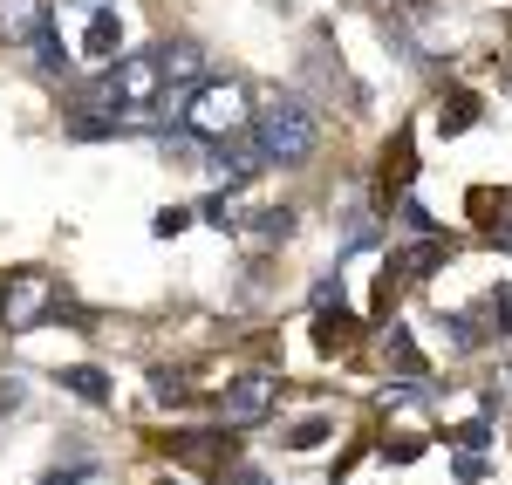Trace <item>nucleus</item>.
Returning <instances> with one entry per match:
<instances>
[{
  "label": "nucleus",
  "instance_id": "nucleus-9",
  "mask_svg": "<svg viewBox=\"0 0 512 485\" xmlns=\"http://www.w3.org/2000/svg\"><path fill=\"white\" fill-rule=\"evenodd\" d=\"M472 219L499 240V253H512V192H472Z\"/></svg>",
  "mask_w": 512,
  "mask_h": 485
},
{
  "label": "nucleus",
  "instance_id": "nucleus-6",
  "mask_svg": "<svg viewBox=\"0 0 512 485\" xmlns=\"http://www.w3.org/2000/svg\"><path fill=\"white\" fill-rule=\"evenodd\" d=\"M48 35V0H0V41L7 48H41Z\"/></svg>",
  "mask_w": 512,
  "mask_h": 485
},
{
  "label": "nucleus",
  "instance_id": "nucleus-16",
  "mask_svg": "<svg viewBox=\"0 0 512 485\" xmlns=\"http://www.w3.org/2000/svg\"><path fill=\"white\" fill-rule=\"evenodd\" d=\"M62 383H69L76 397H89V404H110V376H103V369H62Z\"/></svg>",
  "mask_w": 512,
  "mask_h": 485
},
{
  "label": "nucleus",
  "instance_id": "nucleus-23",
  "mask_svg": "<svg viewBox=\"0 0 512 485\" xmlns=\"http://www.w3.org/2000/svg\"><path fill=\"white\" fill-rule=\"evenodd\" d=\"M485 479V458L478 451H458V485H478Z\"/></svg>",
  "mask_w": 512,
  "mask_h": 485
},
{
  "label": "nucleus",
  "instance_id": "nucleus-26",
  "mask_svg": "<svg viewBox=\"0 0 512 485\" xmlns=\"http://www.w3.org/2000/svg\"><path fill=\"white\" fill-rule=\"evenodd\" d=\"M417 451H424V438H396V445H390V458H396V465H410Z\"/></svg>",
  "mask_w": 512,
  "mask_h": 485
},
{
  "label": "nucleus",
  "instance_id": "nucleus-19",
  "mask_svg": "<svg viewBox=\"0 0 512 485\" xmlns=\"http://www.w3.org/2000/svg\"><path fill=\"white\" fill-rule=\"evenodd\" d=\"M437 328H444V342H451V349H478V328L465 322V315H444V308H437Z\"/></svg>",
  "mask_w": 512,
  "mask_h": 485
},
{
  "label": "nucleus",
  "instance_id": "nucleus-24",
  "mask_svg": "<svg viewBox=\"0 0 512 485\" xmlns=\"http://www.w3.org/2000/svg\"><path fill=\"white\" fill-rule=\"evenodd\" d=\"M485 438H492V417H478V424H465V431H458V445H465V451H478Z\"/></svg>",
  "mask_w": 512,
  "mask_h": 485
},
{
  "label": "nucleus",
  "instance_id": "nucleus-29",
  "mask_svg": "<svg viewBox=\"0 0 512 485\" xmlns=\"http://www.w3.org/2000/svg\"><path fill=\"white\" fill-rule=\"evenodd\" d=\"M164 485H171V479H164Z\"/></svg>",
  "mask_w": 512,
  "mask_h": 485
},
{
  "label": "nucleus",
  "instance_id": "nucleus-7",
  "mask_svg": "<svg viewBox=\"0 0 512 485\" xmlns=\"http://www.w3.org/2000/svg\"><path fill=\"white\" fill-rule=\"evenodd\" d=\"M451 253H458V246L431 233V240H417V246H403V253H390V267H383V274H390V281H424V274H437Z\"/></svg>",
  "mask_w": 512,
  "mask_h": 485
},
{
  "label": "nucleus",
  "instance_id": "nucleus-18",
  "mask_svg": "<svg viewBox=\"0 0 512 485\" xmlns=\"http://www.w3.org/2000/svg\"><path fill=\"white\" fill-rule=\"evenodd\" d=\"M478 308H485V322H492V335H506V342H512V294H506V287H499V294H485Z\"/></svg>",
  "mask_w": 512,
  "mask_h": 485
},
{
  "label": "nucleus",
  "instance_id": "nucleus-1",
  "mask_svg": "<svg viewBox=\"0 0 512 485\" xmlns=\"http://www.w3.org/2000/svg\"><path fill=\"white\" fill-rule=\"evenodd\" d=\"M253 144L267 151V164H308L321 144V123L301 96H267L253 110Z\"/></svg>",
  "mask_w": 512,
  "mask_h": 485
},
{
  "label": "nucleus",
  "instance_id": "nucleus-20",
  "mask_svg": "<svg viewBox=\"0 0 512 485\" xmlns=\"http://www.w3.org/2000/svg\"><path fill=\"white\" fill-rule=\"evenodd\" d=\"M192 383H185V369H151V397H164V404H178Z\"/></svg>",
  "mask_w": 512,
  "mask_h": 485
},
{
  "label": "nucleus",
  "instance_id": "nucleus-27",
  "mask_svg": "<svg viewBox=\"0 0 512 485\" xmlns=\"http://www.w3.org/2000/svg\"><path fill=\"white\" fill-rule=\"evenodd\" d=\"M82 479H89V465H69V472H48L41 485H82Z\"/></svg>",
  "mask_w": 512,
  "mask_h": 485
},
{
  "label": "nucleus",
  "instance_id": "nucleus-12",
  "mask_svg": "<svg viewBox=\"0 0 512 485\" xmlns=\"http://www.w3.org/2000/svg\"><path fill=\"white\" fill-rule=\"evenodd\" d=\"M478 123V96L472 89H444V103H437V137H458V130H472Z\"/></svg>",
  "mask_w": 512,
  "mask_h": 485
},
{
  "label": "nucleus",
  "instance_id": "nucleus-2",
  "mask_svg": "<svg viewBox=\"0 0 512 485\" xmlns=\"http://www.w3.org/2000/svg\"><path fill=\"white\" fill-rule=\"evenodd\" d=\"M246 89L239 82H192V103H185V123L178 130H192V137H233L239 123H246Z\"/></svg>",
  "mask_w": 512,
  "mask_h": 485
},
{
  "label": "nucleus",
  "instance_id": "nucleus-21",
  "mask_svg": "<svg viewBox=\"0 0 512 485\" xmlns=\"http://www.w3.org/2000/svg\"><path fill=\"white\" fill-rule=\"evenodd\" d=\"M35 55H41V69H55V76H69V55H62V41H48V35H41V48H35Z\"/></svg>",
  "mask_w": 512,
  "mask_h": 485
},
{
  "label": "nucleus",
  "instance_id": "nucleus-5",
  "mask_svg": "<svg viewBox=\"0 0 512 485\" xmlns=\"http://www.w3.org/2000/svg\"><path fill=\"white\" fill-rule=\"evenodd\" d=\"M205 164H212V178H219V185H246V178H260L267 151H260V144H246V137H212Z\"/></svg>",
  "mask_w": 512,
  "mask_h": 485
},
{
  "label": "nucleus",
  "instance_id": "nucleus-25",
  "mask_svg": "<svg viewBox=\"0 0 512 485\" xmlns=\"http://www.w3.org/2000/svg\"><path fill=\"white\" fill-rule=\"evenodd\" d=\"M403 226H417V233H431V212H424L417 199H403Z\"/></svg>",
  "mask_w": 512,
  "mask_h": 485
},
{
  "label": "nucleus",
  "instance_id": "nucleus-4",
  "mask_svg": "<svg viewBox=\"0 0 512 485\" xmlns=\"http://www.w3.org/2000/svg\"><path fill=\"white\" fill-rule=\"evenodd\" d=\"M274 404H280L274 369H246V376H233V383L219 390V417H226V424H267Z\"/></svg>",
  "mask_w": 512,
  "mask_h": 485
},
{
  "label": "nucleus",
  "instance_id": "nucleus-22",
  "mask_svg": "<svg viewBox=\"0 0 512 485\" xmlns=\"http://www.w3.org/2000/svg\"><path fill=\"white\" fill-rule=\"evenodd\" d=\"M151 226H158V240H171V233H185V226H192V212H178V205H171V212L151 219Z\"/></svg>",
  "mask_w": 512,
  "mask_h": 485
},
{
  "label": "nucleus",
  "instance_id": "nucleus-3",
  "mask_svg": "<svg viewBox=\"0 0 512 485\" xmlns=\"http://www.w3.org/2000/svg\"><path fill=\"white\" fill-rule=\"evenodd\" d=\"M62 301H55V287H48V274H35V267H14V274H0V328H35L48 322Z\"/></svg>",
  "mask_w": 512,
  "mask_h": 485
},
{
  "label": "nucleus",
  "instance_id": "nucleus-15",
  "mask_svg": "<svg viewBox=\"0 0 512 485\" xmlns=\"http://www.w3.org/2000/svg\"><path fill=\"white\" fill-rule=\"evenodd\" d=\"M335 438V417H301L294 431H287V451H315V445H328Z\"/></svg>",
  "mask_w": 512,
  "mask_h": 485
},
{
  "label": "nucleus",
  "instance_id": "nucleus-8",
  "mask_svg": "<svg viewBox=\"0 0 512 485\" xmlns=\"http://www.w3.org/2000/svg\"><path fill=\"white\" fill-rule=\"evenodd\" d=\"M383 369H390V376H424V349H417V335H410V328L403 322H390L383 328Z\"/></svg>",
  "mask_w": 512,
  "mask_h": 485
},
{
  "label": "nucleus",
  "instance_id": "nucleus-13",
  "mask_svg": "<svg viewBox=\"0 0 512 485\" xmlns=\"http://www.w3.org/2000/svg\"><path fill=\"white\" fill-rule=\"evenodd\" d=\"M158 62H164V82H198V69H205V48H198V41H164Z\"/></svg>",
  "mask_w": 512,
  "mask_h": 485
},
{
  "label": "nucleus",
  "instance_id": "nucleus-11",
  "mask_svg": "<svg viewBox=\"0 0 512 485\" xmlns=\"http://www.w3.org/2000/svg\"><path fill=\"white\" fill-rule=\"evenodd\" d=\"M171 451H178V458H192V465H205V472H219V479L233 472V465H226V438H198V431H178V438H171Z\"/></svg>",
  "mask_w": 512,
  "mask_h": 485
},
{
  "label": "nucleus",
  "instance_id": "nucleus-10",
  "mask_svg": "<svg viewBox=\"0 0 512 485\" xmlns=\"http://www.w3.org/2000/svg\"><path fill=\"white\" fill-rule=\"evenodd\" d=\"M117 48H123V21H117V14H89V28H82V55H89V62H117Z\"/></svg>",
  "mask_w": 512,
  "mask_h": 485
},
{
  "label": "nucleus",
  "instance_id": "nucleus-14",
  "mask_svg": "<svg viewBox=\"0 0 512 485\" xmlns=\"http://www.w3.org/2000/svg\"><path fill=\"white\" fill-rule=\"evenodd\" d=\"M198 212H205L212 226H246V219H253V205L239 199V192H219V199H205V205H198Z\"/></svg>",
  "mask_w": 512,
  "mask_h": 485
},
{
  "label": "nucleus",
  "instance_id": "nucleus-28",
  "mask_svg": "<svg viewBox=\"0 0 512 485\" xmlns=\"http://www.w3.org/2000/svg\"><path fill=\"white\" fill-rule=\"evenodd\" d=\"M226 479H233V485H267V479H260V472H253V465H233Z\"/></svg>",
  "mask_w": 512,
  "mask_h": 485
},
{
  "label": "nucleus",
  "instance_id": "nucleus-17",
  "mask_svg": "<svg viewBox=\"0 0 512 485\" xmlns=\"http://www.w3.org/2000/svg\"><path fill=\"white\" fill-rule=\"evenodd\" d=\"M410 171H417V151H410V137L396 130V137H390V158H383V178H396V185H403Z\"/></svg>",
  "mask_w": 512,
  "mask_h": 485
}]
</instances>
